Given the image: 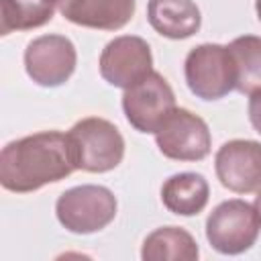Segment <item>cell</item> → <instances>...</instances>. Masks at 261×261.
I'll list each match as a JSON object with an SVG mask.
<instances>
[{
	"label": "cell",
	"mask_w": 261,
	"mask_h": 261,
	"mask_svg": "<svg viewBox=\"0 0 261 261\" xmlns=\"http://www.w3.org/2000/svg\"><path fill=\"white\" fill-rule=\"evenodd\" d=\"M24 71L41 88H59L75 71L77 51L65 35L35 37L24 49Z\"/></svg>",
	"instance_id": "obj_8"
},
{
	"label": "cell",
	"mask_w": 261,
	"mask_h": 261,
	"mask_svg": "<svg viewBox=\"0 0 261 261\" xmlns=\"http://www.w3.org/2000/svg\"><path fill=\"white\" fill-rule=\"evenodd\" d=\"M155 145L171 161H202L210 155L212 135L202 116L175 106L155 130Z\"/></svg>",
	"instance_id": "obj_6"
},
{
	"label": "cell",
	"mask_w": 261,
	"mask_h": 261,
	"mask_svg": "<svg viewBox=\"0 0 261 261\" xmlns=\"http://www.w3.org/2000/svg\"><path fill=\"white\" fill-rule=\"evenodd\" d=\"M118 202L110 188L96 184L73 186L59 194L55 216L59 224L73 234H92L104 230L116 218Z\"/></svg>",
	"instance_id": "obj_3"
},
{
	"label": "cell",
	"mask_w": 261,
	"mask_h": 261,
	"mask_svg": "<svg viewBox=\"0 0 261 261\" xmlns=\"http://www.w3.org/2000/svg\"><path fill=\"white\" fill-rule=\"evenodd\" d=\"M75 171L67 133L41 130L20 137L2 147L0 184L14 194L37 192L57 184Z\"/></svg>",
	"instance_id": "obj_1"
},
{
	"label": "cell",
	"mask_w": 261,
	"mask_h": 261,
	"mask_svg": "<svg viewBox=\"0 0 261 261\" xmlns=\"http://www.w3.org/2000/svg\"><path fill=\"white\" fill-rule=\"evenodd\" d=\"M210 198L208 179L196 171H181L169 175L161 186L163 206L177 216H198Z\"/></svg>",
	"instance_id": "obj_13"
},
{
	"label": "cell",
	"mask_w": 261,
	"mask_h": 261,
	"mask_svg": "<svg viewBox=\"0 0 261 261\" xmlns=\"http://www.w3.org/2000/svg\"><path fill=\"white\" fill-rule=\"evenodd\" d=\"M214 171L222 188L234 194H253L261 188V143L232 139L218 147Z\"/></svg>",
	"instance_id": "obj_10"
},
{
	"label": "cell",
	"mask_w": 261,
	"mask_h": 261,
	"mask_svg": "<svg viewBox=\"0 0 261 261\" xmlns=\"http://www.w3.org/2000/svg\"><path fill=\"white\" fill-rule=\"evenodd\" d=\"M255 12H257V18L261 22V0H255Z\"/></svg>",
	"instance_id": "obj_19"
},
{
	"label": "cell",
	"mask_w": 261,
	"mask_h": 261,
	"mask_svg": "<svg viewBox=\"0 0 261 261\" xmlns=\"http://www.w3.org/2000/svg\"><path fill=\"white\" fill-rule=\"evenodd\" d=\"M184 77L190 92L206 102L228 96L237 86V69L228 45L202 43L188 51Z\"/></svg>",
	"instance_id": "obj_4"
},
{
	"label": "cell",
	"mask_w": 261,
	"mask_h": 261,
	"mask_svg": "<svg viewBox=\"0 0 261 261\" xmlns=\"http://www.w3.org/2000/svg\"><path fill=\"white\" fill-rule=\"evenodd\" d=\"M51 2H53V4H55V6H59V4H61V2H63V0H51Z\"/></svg>",
	"instance_id": "obj_20"
},
{
	"label": "cell",
	"mask_w": 261,
	"mask_h": 261,
	"mask_svg": "<svg viewBox=\"0 0 261 261\" xmlns=\"http://www.w3.org/2000/svg\"><path fill=\"white\" fill-rule=\"evenodd\" d=\"M98 67L106 84L126 90L153 71V53L143 37L120 35L104 45Z\"/></svg>",
	"instance_id": "obj_9"
},
{
	"label": "cell",
	"mask_w": 261,
	"mask_h": 261,
	"mask_svg": "<svg viewBox=\"0 0 261 261\" xmlns=\"http://www.w3.org/2000/svg\"><path fill=\"white\" fill-rule=\"evenodd\" d=\"M147 20L161 37L181 41L200 31L202 12L194 0H149Z\"/></svg>",
	"instance_id": "obj_12"
},
{
	"label": "cell",
	"mask_w": 261,
	"mask_h": 261,
	"mask_svg": "<svg viewBox=\"0 0 261 261\" xmlns=\"http://www.w3.org/2000/svg\"><path fill=\"white\" fill-rule=\"evenodd\" d=\"M198 257L196 239L181 226H159L145 237L141 247L143 261H196Z\"/></svg>",
	"instance_id": "obj_14"
},
{
	"label": "cell",
	"mask_w": 261,
	"mask_h": 261,
	"mask_svg": "<svg viewBox=\"0 0 261 261\" xmlns=\"http://www.w3.org/2000/svg\"><path fill=\"white\" fill-rule=\"evenodd\" d=\"M175 108V94L159 71H149L122 94V112L128 124L143 135H155Z\"/></svg>",
	"instance_id": "obj_7"
},
{
	"label": "cell",
	"mask_w": 261,
	"mask_h": 261,
	"mask_svg": "<svg viewBox=\"0 0 261 261\" xmlns=\"http://www.w3.org/2000/svg\"><path fill=\"white\" fill-rule=\"evenodd\" d=\"M247 112H249V122H251V126L261 135V90H259V92H253V94L249 96Z\"/></svg>",
	"instance_id": "obj_17"
},
{
	"label": "cell",
	"mask_w": 261,
	"mask_h": 261,
	"mask_svg": "<svg viewBox=\"0 0 261 261\" xmlns=\"http://www.w3.org/2000/svg\"><path fill=\"white\" fill-rule=\"evenodd\" d=\"M253 208H255V212H257V216H259V220H261V188L257 190V196H255V200H253Z\"/></svg>",
	"instance_id": "obj_18"
},
{
	"label": "cell",
	"mask_w": 261,
	"mask_h": 261,
	"mask_svg": "<svg viewBox=\"0 0 261 261\" xmlns=\"http://www.w3.org/2000/svg\"><path fill=\"white\" fill-rule=\"evenodd\" d=\"M69 151L75 169L106 173L124 159V137L106 118L86 116L67 130Z\"/></svg>",
	"instance_id": "obj_2"
},
{
	"label": "cell",
	"mask_w": 261,
	"mask_h": 261,
	"mask_svg": "<svg viewBox=\"0 0 261 261\" xmlns=\"http://www.w3.org/2000/svg\"><path fill=\"white\" fill-rule=\"evenodd\" d=\"M234 69H237V86L239 94L251 96L261 90V37L257 35H241L228 43Z\"/></svg>",
	"instance_id": "obj_16"
},
{
	"label": "cell",
	"mask_w": 261,
	"mask_h": 261,
	"mask_svg": "<svg viewBox=\"0 0 261 261\" xmlns=\"http://www.w3.org/2000/svg\"><path fill=\"white\" fill-rule=\"evenodd\" d=\"M261 232V220L253 204L230 198L220 202L206 218V239L220 255H241L249 251Z\"/></svg>",
	"instance_id": "obj_5"
},
{
	"label": "cell",
	"mask_w": 261,
	"mask_h": 261,
	"mask_svg": "<svg viewBox=\"0 0 261 261\" xmlns=\"http://www.w3.org/2000/svg\"><path fill=\"white\" fill-rule=\"evenodd\" d=\"M57 10L71 24L96 31H118L133 20L137 0H63Z\"/></svg>",
	"instance_id": "obj_11"
},
{
	"label": "cell",
	"mask_w": 261,
	"mask_h": 261,
	"mask_svg": "<svg viewBox=\"0 0 261 261\" xmlns=\"http://www.w3.org/2000/svg\"><path fill=\"white\" fill-rule=\"evenodd\" d=\"M55 8L51 0H0V35L39 29L53 20Z\"/></svg>",
	"instance_id": "obj_15"
}]
</instances>
